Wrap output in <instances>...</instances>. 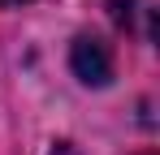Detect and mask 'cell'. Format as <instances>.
Instances as JSON below:
<instances>
[{"instance_id": "cell-2", "label": "cell", "mask_w": 160, "mask_h": 155, "mask_svg": "<svg viewBox=\"0 0 160 155\" xmlns=\"http://www.w3.org/2000/svg\"><path fill=\"white\" fill-rule=\"evenodd\" d=\"M117 26H126L130 35L138 39H152L156 35V13H160V0H108Z\"/></svg>"}, {"instance_id": "cell-3", "label": "cell", "mask_w": 160, "mask_h": 155, "mask_svg": "<svg viewBox=\"0 0 160 155\" xmlns=\"http://www.w3.org/2000/svg\"><path fill=\"white\" fill-rule=\"evenodd\" d=\"M9 4H26V0H0V9H9Z\"/></svg>"}, {"instance_id": "cell-1", "label": "cell", "mask_w": 160, "mask_h": 155, "mask_svg": "<svg viewBox=\"0 0 160 155\" xmlns=\"http://www.w3.org/2000/svg\"><path fill=\"white\" fill-rule=\"evenodd\" d=\"M69 65H74V73H78L87 86H108V82H112V52H108V43L95 39V35H78V39H74Z\"/></svg>"}]
</instances>
